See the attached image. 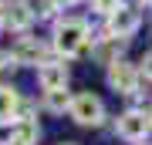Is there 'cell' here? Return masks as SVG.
I'll return each mask as SVG.
<instances>
[{"label": "cell", "instance_id": "obj_2", "mask_svg": "<svg viewBox=\"0 0 152 145\" xmlns=\"http://www.w3.org/2000/svg\"><path fill=\"white\" fill-rule=\"evenodd\" d=\"M71 118L78 125H98L105 118V105L95 95H78V98H71Z\"/></svg>", "mask_w": 152, "mask_h": 145}, {"label": "cell", "instance_id": "obj_7", "mask_svg": "<svg viewBox=\"0 0 152 145\" xmlns=\"http://www.w3.org/2000/svg\"><path fill=\"white\" fill-rule=\"evenodd\" d=\"M41 85L48 88V91H58V88H64L68 85V68L64 64H48V68H41Z\"/></svg>", "mask_w": 152, "mask_h": 145}, {"label": "cell", "instance_id": "obj_9", "mask_svg": "<svg viewBox=\"0 0 152 145\" xmlns=\"http://www.w3.org/2000/svg\"><path fill=\"white\" fill-rule=\"evenodd\" d=\"M17 115V91H10V88H0V122L14 118Z\"/></svg>", "mask_w": 152, "mask_h": 145}, {"label": "cell", "instance_id": "obj_3", "mask_svg": "<svg viewBox=\"0 0 152 145\" xmlns=\"http://www.w3.org/2000/svg\"><path fill=\"white\" fill-rule=\"evenodd\" d=\"M149 132H152V118L145 111H125L118 118V135H122V138L139 142V138H145Z\"/></svg>", "mask_w": 152, "mask_h": 145}, {"label": "cell", "instance_id": "obj_4", "mask_svg": "<svg viewBox=\"0 0 152 145\" xmlns=\"http://www.w3.org/2000/svg\"><path fill=\"white\" fill-rule=\"evenodd\" d=\"M108 85L115 88V91H122V95H132L135 85H139V71L132 68L129 61H112V68H108Z\"/></svg>", "mask_w": 152, "mask_h": 145}, {"label": "cell", "instance_id": "obj_14", "mask_svg": "<svg viewBox=\"0 0 152 145\" xmlns=\"http://www.w3.org/2000/svg\"><path fill=\"white\" fill-rule=\"evenodd\" d=\"M51 4H54V7H71L75 0H51Z\"/></svg>", "mask_w": 152, "mask_h": 145}, {"label": "cell", "instance_id": "obj_15", "mask_svg": "<svg viewBox=\"0 0 152 145\" xmlns=\"http://www.w3.org/2000/svg\"><path fill=\"white\" fill-rule=\"evenodd\" d=\"M10 145H27V142H20V138H10Z\"/></svg>", "mask_w": 152, "mask_h": 145}, {"label": "cell", "instance_id": "obj_10", "mask_svg": "<svg viewBox=\"0 0 152 145\" xmlns=\"http://www.w3.org/2000/svg\"><path fill=\"white\" fill-rule=\"evenodd\" d=\"M44 105H48L51 111H64V108H71V98H68V91H64V88H58V91H48Z\"/></svg>", "mask_w": 152, "mask_h": 145}, {"label": "cell", "instance_id": "obj_1", "mask_svg": "<svg viewBox=\"0 0 152 145\" xmlns=\"http://www.w3.org/2000/svg\"><path fill=\"white\" fill-rule=\"evenodd\" d=\"M88 44V24L78 20V17H68V20L58 24V34H54V47L61 54H78L85 51Z\"/></svg>", "mask_w": 152, "mask_h": 145}, {"label": "cell", "instance_id": "obj_6", "mask_svg": "<svg viewBox=\"0 0 152 145\" xmlns=\"http://www.w3.org/2000/svg\"><path fill=\"white\" fill-rule=\"evenodd\" d=\"M108 31L118 34V37H132L139 31V10H132V7L122 4L115 14H108Z\"/></svg>", "mask_w": 152, "mask_h": 145}, {"label": "cell", "instance_id": "obj_17", "mask_svg": "<svg viewBox=\"0 0 152 145\" xmlns=\"http://www.w3.org/2000/svg\"><path fill=\"white\" fill-rule=\"evenodd\" d=\"M0 24H4V17H0Z\"/></svg>", "mask_w": 152, "mask_h": 145}, {"label": "cell", "instance_id": "obj_12", "mask_svg": "<svg viewBox=\"0 0 152 145\" xmlns=\"http://www.w3.org/2000/svg\"><path fill=\"white\" fill-rule=\"evenodd\" d=\"M91 7H95L98 14H115L122 7V0H91Z\"/></svg>", "mask_w": 152, "mask_h": 145}, {"label": "cell", "instance_id": "obj_13", "mask_svg": "<svg viewBox=\"0 0 152 145\" xmlns=\"http://www.w3.org/2000/svg\"><path fill=\"white\" fill-rule=\"evenodd\" d=\"M142 71H145V78H152V51L142 58Z\"/></svg>", "mask_w": 152, "mask_h": 145}, {"label": "cell", "instance_id": "obj_8", "mask_svg": "<svg viewBox=\"0 0 152 145\" xmlns=\"http://www.w3.org/2000/svg\"><path fill=\"white\" fill-rule=\"evenodd\" d=\"M14 61H20V64H37V61H41V44L20 41V44H17V51H14Z\"/></svg>", "mask_w": 152, "mask_h": 145}, {"label": "cell", "instance_id": "obj_5", "mask_svg": "<svg viewBox=\"0 0 152 145\" xmlns=\"http://www.w3.org/2000/svg\"><path fill=\"white\" fill-rule=\"evenodd\" d=\"M4 24L7 27H14V31H24V27H31L34 20V7L27 4V0H7L4 4Z\"/></svg>", "mask_w": 152, "mask_h": 145}, {"label": "cell", "instance_id": "obj_16", "mask_svg": "<svg viewBox=\"0 0 152 145\" xmlns=\"http://www.w3.org/2000/svg\"><path fill=\"white\" fill-rule=\"evenodd\" d=\"M64 145H75V142H64Z\"/></svg>", "mask_w": 152, "mask_h": 145}, {"label": "cell", "instance_id": "obj_11", "mask_svg": "<svg viewBox=\"0 0 152 145\" xmlns=\"http://www.w3.org/2000/svg\"><path fill=\"white\" fill-rule=\"evenodd\" d=\"M14 138H20V142H34V138H37V125H34V122H27V118H24V122H17V128H14Z\"/></svg>", "mask_w": 152, "mask_h": 145}, {"label": "cell", "instance_id": "obj_18", "mask_svg": "<svg viewBox=\"0 0 152 145\" xmlns=\"http://www.w3.org/2000/svg\"><path fill=\"white\" fill-rule=\"evenodd\" d=\"M149 118H152V111H149Z\"/></svg>", "mask_w": 152, "mask_h": 145}]
</instances>
